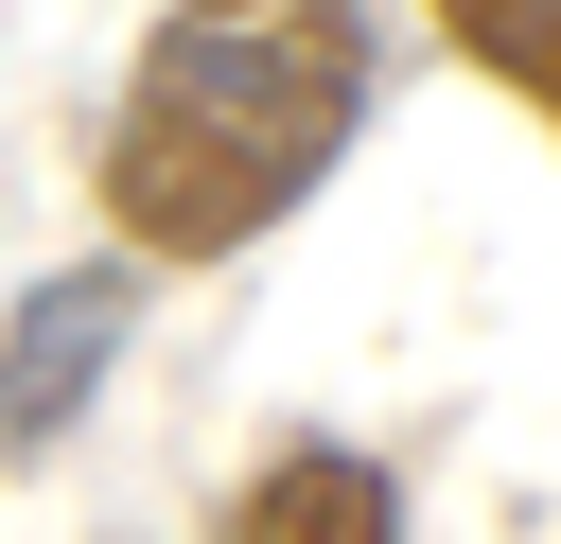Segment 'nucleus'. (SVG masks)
<instances>
[{
    "label": "nucleus",
    "instance_id": "f257e3e1",
    "mask_svg": "<svg viewBox=\"0 0 561 544\" xmlns=\"http://www.w3.org/2000/svg\"><path fill=\"white\" fill-rule=\"evenodd\" d=\"M351 123H368V0H175L123 53L88 211L123 228V263H228L351 158Z\"/></svg>",
    "mask_w": 561,
    "mask_h": 544
},
{
    "label": "nucleus",
    "instance_id": "f03ea898",
    "mask_svg": "<svg viewBox=\"0 0 561 544\" xmlns=\"http://www.w3.org/2000/svg\"><path fill=\"white\" fill-rule=\"evenodd\" d=\"M140 333V263H70L0 316V456H53L88 404H105V351Z\"/></svg>",
    "mask_w": 561,
    "mask_h": 544
},
{
    "label": "nucleus",
    "instance_id": "7ed1b4c3",
    "mask_svg": "<svg viewBox=\"0 0 561 544\" xmlns=\"http://www.w3.org/2000/svg\"><path fill=\"white\" fill-rule=\"evenodd\" d=\"M228 544H403V491H386V456H351V439H280V456L228 491Z\"/></svg>",
    "mask_w": 561,
    "mask_h": 544
},
{
    "label": "nucleus",
    "instance_id": "20e7f679",
    "mask_svg": "<svg viewBox=\"0 0 561 544\" xmlns=\"http://www.w3.org/2000/svg\"><path fill=\"white\" fill-rule=\"evenodd\" d=\"M421 18H438V35H456V53L561 140V0H421Z\"/></svg>",
    "mask_w": 561,
    "mask_h": 544
}]
</instances>
